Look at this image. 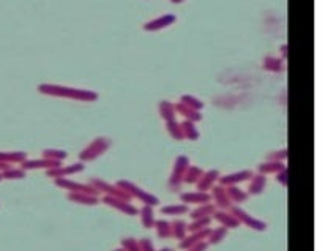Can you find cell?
I'll return each instance as SVG.
<instances>
[{"mask_svg": "<svg viewBox=\"0 0 336 251\" xmlns=\"http://www.w3.org/2000/svg\"><path fill=\"white\" fill-rule=\"evenodd\" d=\"M41 93L47 95H55V96H65V98H73V100H81V101H93L98 98V95L95 92L89 90H81V88H71V87H60L54 84H41L38 87Z\"/></svg>", "mask_w": 336, "mask_h": 251, "instance_id": "1", "label": "cell"}, {"mask_svg": "<svg viewBox=\"0 0 336 251\" xmlns=\"http://www.w3.org/2000/svg\"><path fill=\"white\" fill-rule=\"evenodd\" d=\"M115 185H117L118 188H122L131 199H133V198L139 199V201L144 202L146 206L155 207V206L159 204V199L155 196V194H151V193H149V191H146V190H142L141 187H138V185L133 183V182H130V180H118Z\"/></svg>", "mask_w": 336, "mask_h": 251, "instance_id": "2", "label": "cell"}, {"mask_svg": "<svg viewBox=\"0 0 336 251\" xmlns=\"http://www.w3.org/2000/svg\"><path fill=\"white\" fill-rule=\"evenodd\" d=\"M189 166V158L185 155H179L174 161V166H172V172L169 177V188L174 191L177 190L180 185L183 183V175H185L187 169Z\"/></svg>", "mask_w": 336, "mask_h": 251, "instance_id": "3", "label": "cell"}, {"mask_svg": "<svg viewBox=\"0 0 336 251\" xmlns=\"http://www.w3.org/2000/svg\"><path fill=\"white\" fill-rule=\"evenodd\" d=\"M229 212L237 218V220L240 221V224H245V226H248V228H251L254 231H265L267 229V223L265 221L258 220V218L251 216L250 213L245 212V210L240 209L238 206H232L229 209Z\"/></svg>", "mask_w": 336, "mask_h": 251, "instance_id": "4", "label": "cell"}, {"mask_svg": "<svg viewBox=\"0 0 336 251\" xmlns=\"http://www.w3.org/2000/svg\"><path fill=\"white\" fill-rule=\"evenodd\" d=\"M55 185L63 190H70V193H85V194H92V196H98V190H95L92 185H84V183H77L67 179V177H62V179H55Z\"/></svg>", "mask_w": 336, "mask_h": 251, "instance_id": "5", "label": "cell"}, {"mask_svg": "<svg viewBox=\"0 0 336 251\" xmlns=\"http://www.w3.org/2000/svg\"><path fill=\"white\" fill-rule=\"evenodd\" d=\"M103 202H105L106 206L112 207L118 210V212H122L123 215H130L134 216L139 213V209H136L130 201L122 199V198H115V196H105L103 198Z\"/></svg>", "mask_w": 336, "mask_h": 251, "instance_id": "6", "label": "cell"}, {"mask_svg": "<svg viewBox=\"0 0 336 251\" xmlns=\"http://www.w3.org/2000/svg\"><path fill=\"white\" fill-rule=\"evenodd\" d=\"M109 141H106L105 137H100V139L97 141H93L89 147H85L81 153V160L82 161H89V160H95V158H98L100 155H103L108 147H109Z\"/></svg>", "mask_w": 336, "mask_h": 251, "instance_id": "7", "label": "cell"}, {"mask_svg": "<svg viewBox=\"0 0 336 251\" xmlns=\"http://www.w3.org/2000/svg\"><path fill=\"white\" fill-rule=\"evenodd\" d=\"M90 185L98 191H103L106 194V196H115V198H122V199H126V201H131V198L128 196V194L122 190L118 188L117 185H111L105 180H100V179H93L90 182Z\"/></svg>", "mask_w": 336, "mask_h": 251, "instance_id": "8", "label": "cell"}, {"mask_svg": "<svg viewBox=\"0 0 336 251\" xmlns=\"http://www.w3.org/2000/svg\"><path fill=\"white\" fill-rule=\"evenodd\" d=\"M220 177H221V174H220L218 169H210V171H204V174L201 175V179H199L197 183H196L197 191L209 193L215 187V185L218 183Z\"/></svg>", "mask_w": 336, "mask_h": 251, "instance_id": "9", "label": "cell"}, {"mask_svg": "<svg viewBox=\"0 0 336 251\" xmlns=\"http://www.w3.org/2000/svg\"><path fill=\"white\" fill-rule=\"evenodd\" d=\"M251 177H253V171H250V169H243V171H238V172L221 175L218 179V183L223 185V187H230V185H238V183L248 182Z\"/></svg>", "mask_w": 336, "mask_h": 251, "instance_id": "10", "label": "cell"}, {"mask_svg": "<svg viewBox=\"0 0 336 251\" xmlns=\"http://www.w3.org/2000/svg\"><path fill=\"white\" fill-rule=\"evenodd\" d=\"M212 193V199H213V204L217 206L218 210H229L232 207V202L226 193V188L223 187V185H215V187L210 190Z\"/></svg>", "mask_w": 336, "mask_h": 251, "instance_id": "11", "label": "cell"}, {"mask_svg": "<svg viewBox=\"0 0 336 251\" xmlns=\"http://www.w3.org/2000/svg\"><path fill=\"white\" fill-rule=\"evenodd\" d=\"M209 232H210V228H205V229H201V231H196V232H189V234H187V236L180 240L179 248L183 250V251L189 250L191 247H194L196 244H199V242L207 240V237H209Z\"/></svg>", "mask_w": 336, "mask_h": 251, "instance_id": "12", "label": "cell"}, {"mask_svg": "<svg viewBox=\"0 0 336 251\" xmlns=\"http://www.w3.org/2000/svg\"><path fill=\"white\" fill-rule=\"evenodd\" d=\"M180 201L183 204H207V202H212V194L205 193V191H189V193H182L180 194Z\"/></svg>", "mask_w": 336, "mask_h": 251, "instance_id": "13", "label": "cell"}, {"mask_svg": "<svg viewBox=\"0 0 336 251\" xmlns=\"http://www.w3.org/2000/svg\"><path fill=\"white\" fill-rule=\"evenodd\" d=\"M84 171V165L82 163H76V165H71V166H57V167H52V169H47V175L54 177V179H62V177H68L71 174H76V172H81Z\"/></svg>", "mask_w": 336, "mask_h": 251, "instance_id": "14", "label": "cell"}, {"mask_svg": "<svg viewBox=\"0 0 336 251\" xmlns=\"http://www.w3.org/2000/svg\"><path fill=\"white\" fill-rule=\"evenodd\" d=\"M212 218L213 220H217L221 226H224V228H227V229H234V228H238L240 226V221L229 212V210H217V212L212 215Z\"/></svg>", "mask_w": 336, "mask_h": 251, "instance_id": "15", "label": "cell"}, {"mask_svg": "<svg viewBox=\"0 0 336 251\" xmlns=\"http://www.w3.org/2000/svg\"><path fill=\"white\" fill-rule=\"evenodd\" d=\"M248 182L250 183H248V191L246 193L250 194V196H258V194H261L267 187V175L253 174V177Z\"/></svg>", "mask_w": 336, "mask_h": 251, "instance_id": "16", "label": "cell"}, {"mask_svg": "<svg viewBox=\"0 0 336 251\" xmlns=\"http://www.w3.org/2000/svg\"><path fill=\"white\" fill-rule=\"evenodd\" d=\"M175 19H177V18H175L174 14H163V16H159V18L151 19L150 22H147L146 26H144V30H147V32H155V30L166 29V27H169L171 24H174Z\"/></svg>", "mask_w": 336, "mask_h": 251, "instance_id": "17", "label": "cell"}, {"mask_svg": "<svg viewBox=\"0 0 336 251\" xmlns=\"http://www.w3.org/2000/svg\"><path fill=\"white\" fill-rule=\"evenodd\" d=\"M224 188H226V193H227V196L232 202V206L243 204V202H246L248 198H250V194H248L245 190L240 188L238 185H230V187H224Z\"/></svg>", "mask_w": 336, "mask_h": 251, "instance_id": "18", "label": "cell"}, {"mask_svg": "<svg viewBox=\"0 0 336 251\" xmlns=\"http://www.w3.org/2000/svg\"><path fill=\"white\" fill-rule=\"evenodd\" d=\"M60 166V161H52V160H32V161H22V169H52Z\"/></svg>", "mask_w": 336, "mask_h": 251, "instance_id": "19", "label": "cell"}, {"mask_svg": "<svg viewBox=\"0 0 336 251\" xmlns=\"http://www.w3.org/2000/svg\"><path fill=\"white\" fill-rule=\"evenodd\" d=\"M217 206L212 204V202H207V204H201L197 206L194 210H191L189 216L193 218V220H197V218H205V216H212L215 212H217Z\"/></svg>", "mask_w": 336, "mask_h": 251, "instance_id": "20", "label": "cell"}, {"mask_svg": "<svg viewBox=\"0 0 336 251\" xmlns=\"http://www.w3.org/2000/svg\"><path fill=\"white\" fill-rule=\"evenodd\" d=\"M139 215H141V223L146 229H151L155 226V213H153V207L144 204L142 209H139Z\"/></svg>", "mask_w": 336, "mask_h": 251, "instance_id": "21", "label": "cell"}, {"mask_svg": "<svg viewBox=\"0 0 336 251\" xmlns=\"http://www.w3.org/2000/svg\"><path fill=\"white\" fill-rule=\"evenodd\" d=\"M284 166V163H281V161H271V160H267L265 163H261L258 166V171L259 174H263V175H268V174H276L281 171Z\"/></svg>", "mask_w": 336, "mask_h": 251, "instance_id": "22", "label": "cell"}, {"mask_svg": "<svg viewBox=\"0 0 336 251\" xmlns=\"http://www.w3.org/2000/svg\"><path fill=\"white\" fill-rule=\"evenodd\" d=\"M68 199L73 202H77V204H84V206L98 204V196H92V194H85V193H70Z\"/></svg>", "mask_w": 336, "mask_h": 251, "instance_id": "23", "label": "cell"}, {"mask_svg": "<svg viewBox=\"0 0 336 251\" xmlns=\"http://www.w3.org/2000/svg\"><path fill=\"white\" fill-rule=\"evenodd\" d=\"M188 234V224L183 220H174L171 223V237L182 240Z\"/></svg>", "mask_w": 336, "mask_h": 251, "instance_id": "24", "label": "cell"}, {"mask_svg": "<svg viewBox=\"0 0 336 251\" xmlns=\"http://www.w3.org/2000/svg\"><path fill=\"white\" fill-rule=\"evenodd\" d=\"M204 174V169H201L199 166H188L185 175H183V183H188V185H196L197 180L201 179V175Z\"/></svg>", "mask_w": 336, "mask_h": 251, "instance_id": "25", "label": "cell"}, {"mask_svg": "<svg viewBox=\"0 0 336 251\" xmlns=\"http://www.w3.org/2000/svg\"><path fill=\"white\" fill-rule=\"evenodd\" d=\"M175 111L177 112H180V114L185 117L187 120H189V122H197V120H201L202 119V116L199 114V111H196V109H191V108H188V106H185V104H182V103H179V104H175Z\"/></svg>", "mask_w": 336, "mask_h": 251, "instance_id": "26", "label": "cell"}, {"mask_svg": "<svg viewBox=\"0 0 336 251\" xmlns=\"http://www.w3.org/2000/svg\"><path fill=\"white\" fill-rule=\"evenodd\" d=\"M226 236H227V228H224V226L210 229L209 237H207V244H209V245H218L224 240V237H226Z\"/></svg>", "mask_w": 336, "mask_h": 251, "instance_id": "27", "label": "cell"}, {"mask_svg": "<svg viewBox=\"0 0 336 251\" xmlns=\"http://www.w3.org/2000/svg\"><path fill=\"white\" fill-rule=\"evenodd\" d=\"M180 126H182L183 139H189V141H196V139H199V129L196 128L194 122H189V120H185L183 124H180Z\"/></svg>", "mask_w": 336, "mask_h": 251, "instance_id": "28", "label": "cell"}, {"mask_svg": "<svg viewBox=\"0 0 336 251\" xmlns=\"http://www.w3.org/2000/svg\"><path fill=\"white\" fill-rule=\"evenodd\" d=\"M189 212V209L187 204H175V206H164L161 207V213L163 215H169V216H179V215H185Z\"/></svg>", "mask_w": 336, "mask_h": 251, "instance_id": "29", "label": "cell"}, {"mask_svg": "<svg viewBox=\"0 0 336 251\" xmlns=\"http://www.w3.org/2000/svg\"><path fill=\"white\" fill-rule=\"evenodd\" d=\"M153 228L156 229L158 239H169L171 237V223L167 220H156Z\"/></svg>", "mask_w": 336, "mask_h": 251, "instance_id": "30", "label": "cell"}, {"mask_svg": "<svg viewBox=\"0 0 336 251\" xmlns=\"http://www.w3.org/2000/svg\"><path fill=\"white\" fill-rule=\"evenodd\" d=\"M26 161V153L14 152V153H0V163H22Z\"/></svg>", "mask_w": 336, "mask_h": 251, "instance_id": "31", "label": "cell"}, {"mask_svg": "<svg viewBox=\"0 0 336 251\" xmlns=\"http://www.w3.org/2000/svg\"><path fill=\"white\" fill-rule=\"evenodd\" d=\"M212 223V216H205V218H197V220H193L188 224V232H196L209 228Z\"/></svg>", "mask_w": 336, "mask_h": 251, "instance_id": "32", "label": "cell"}, {"mask_svg": "<svg viewBox=\"0 0 336 251\" xmlns=\"http://www.w3.org/2000/svg\"><path fill=\"white\" fill-rule=\"evenodd\" d=\"M159 114L161 117L166 120V122H169V120H175V108L174 104H171L169 101H163L159 104Z\"/></svg>", "mask_w": 336, "mask_h": 251, "instance_id": "33", "label": "cell"}, {"mask_svg": "<svg viewBox=\"0 0 336 251\" xmlns=\"http://www.w3.org/2000/svg\"><path fill=\"white\" fill-rule=\"evenodd\" d=\"M180 103L185 104V106H188V108H191V109H196V111L204 108V103L201 100L194 98L193 95H183L182 98H180Z\"/></svg>", "mask_w": 336, "mask_h": 251, "instance_id": "34", "label": "cell"}, {"mask_svg": "<svg viewBox=\"0 0 336 251\" xmlns=\"http://www.w3.org/2000/svg\"><path fill=\"white\" fill-rule=\"evenodd\" d=\"M167 124V131H169L171 137H174L175 141H182L183 139V133H182V126L180 124H177L175 120H169Z\"/></svg>", "mask_w": 336, "mask_h": 251, "instance_id": "35", "label": "cell"}, {"mask_svg": "<svg viewBox=\"0 0 336 251\" xmlns=\"http://www.w3.org/2000/svg\"><path fill=\"white\" fill-rule=\"evenodd\" d=\"M2 177H3V179H24V177H26V171H24V169H11V167H8L2 172Z\"/></svg>", "mask_w": 336, "mask_h": 251, "instance_id": "36", "label": "cell"}, {"mask_svg": "<svg viewBox=\"0 0 336 251\" xmlns=\"http://www.w3.org/2000/svg\"><path fill=\"white\" fill-rule=\"evenodd\" d=\"M287 157H289V150L287 149H283V150H276V152H271L267 155V160H271V161H281V163H284V161L287 160Z\"/></svg>", "mask_w": 336, "mask_h": 251, "instance_id": "37", "label": "cell"}, {"mask_svg": "<svg viewBox=\"0 0 336 251\" xmlns=\"http://www.w3.org/2000/svg\"><path fill=\"white\" fill-rule=\"evenodd\" d=\"M263 67H265L267 70L270 71H279L283 68V63L279 59H275V57H267L265 59V63H263Z\"/></svg>", "mask_w": 336, "mask_h": 251, "instance_id": "38", "label": "cell"}, {"mask_svg": "<svg viewBox=\"0 0 336 251\" xmlns=\"http://www.w3.org/2000/svg\"><path fill=\"white\" fill-rule=\"evenodd\" d=\"M44 158L52 160V161H62L67 158V153L62 150H46L44 152Z\"/></svg>", "mask_w": 336, "mask_h": 251, "instance_id": "39", "label": "cell"}, {"mask_svg": "<svg viewBox=\"0 0 336 251\" xmlns=\"http://www.w3.org/2000/svg\"><path fill=\"white\" fill-rule=\"evenodd\" d=\"M122 247L125 248V251H141L139 244L136 239H123L122 240Z\"/></svg>", "mask_w": 336, "mask_h": 251, "instance_id": "40", "label": "cell"}, {"mask_svg": "<svg viewBox=\"0 0 336 251\" xmlns=\"http://www.w3.org/2000/svg\"><path fill=\"white\" fill-rule=\"evenodd\" d=\"M275 175H276V180L281 183L283 187H287V185H289V169L287 167H283L281 171L276 172Z\"/></svg>", "mask_w": 336, "mask_h": 251, "instance_id": "41", "label": "cell"}, {"mask_svg": "<svg viewBox=\"0 0 336 251\" xmlns=\"http://www.w3.org/2000/svg\"><path fill=\"white\" fill-rule=\"evenodd\" d=\"M138 244H139V248H141V251H156L155 250V245H153V242H151L150 239H141V240H138Z\"/></svg>", "mask_w": 336, "mask_h": 251, "instance_id": "42", "label": "cell"}, {"mask_svg": "<svg viewBox=\"0 0 336 251\" xmlns=\"http://www.w3.org/2000/svg\"><path fill=\"white\" fill-rule=\"evenodd\" d=\"M207 248H209V244H207V240H202V242H199V244H196L194 247H191L187 251H207Z\"/></svg>", "mask_w": 336, "mask_h": 251, "instance_id": "43", "label": "cell"}, {"mask_svg": "<svg viewBox=\"0 0 336 251\" xmlns=\"http://www.w3.org/2000/svg\"><path fill=\"white\" fill-rule=\"evenodd\" d=\"M159 251H174V250H172V248H167V247H166V248H161V250H159Z\"/></svg>", "mask_w": 336, "mask_h": 251, "instance_id": "44", "label": "cell"}, {"mask_svg": "<svg viewBox=\"0 0 336 251\" xmlns=\"http://www.w3.org/2000/svg\"><path fill=\"white\" fill-rule=\"evenodd\" d=\"M171 2H174V3H180V2H183V0H171Z\"/></svg>", "mask_w": 336, "mask_h": 251, "instance_id": "45", "label": "cell"}, {"mask_svg": "<svg viewBox=\"0 0 336 251\" xmlns=\"http://www.w3.org/2000/svg\"><path fill=\"white\" fill-rule=\"evenodd\" d=\"M114 251H125V248L122 247V248H118V250H114Z\"/></svg>", "mask_w": 336, "mask_h": 251, "instance_id": "46", "label": "cell"}, {"mask_svg": "<svg viewBox=\"0 0 336 251\" xmlns=\"http://www.w3.org/2000/svg\"><path fill=\"white\" fill-rule=\"evenodd\" d=\"M3 179V177H2V174H0V180H2Z\"/></svg>", "mask_w": 336, "mask_h": 251, "instance_id": "47", "label": "cell"}]
</instances>
